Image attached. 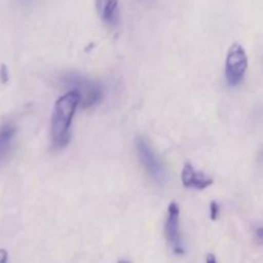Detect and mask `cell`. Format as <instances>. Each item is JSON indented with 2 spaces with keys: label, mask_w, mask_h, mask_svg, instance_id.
Here are the masks:
<instances>
[{
  "label": "cell",
  "mask_w": 263,
  "mask_h": 263,
  "mask_svg": "<svg viewBox=\"0 0 263 263\" xmlns=\"http://www.w3.org/2000/svg\"><path fill=\"white\" fill-rule=\"evenodd\" d=\"M81 103V97L73 90H67L54 103L50 118L51 146L57 151L66 148L71 141V126Z\"/></svg>",
  "instance_id": "6da1fadb"
},
{
  "label": "cell",
  "mask_w": 263,
  "mask_h": 263,
  "mask_svg": "<svg viewBox=\"0 0 263 263\" xmlns=\"http://www.w3.org/2000/svg\"><path fill=\"white\" fill-rule=\"evenodd\" d=\"M61 82L66 90H73L79 92L81 97V103L80 107L82 109H89L94 108L95 105L99 104L104 97V90L103 85L95 80L85 77L79 73H66L61 77Z\"/></svg>",
  "instance_id": "7a4b0ae2"
},
{
  "label": "cell",
  "mask_w": 263,
  "mask_h": 263,
  "mask_svg": "<svg viewBox=\"0 0 263 263\" xmlns=\"http://www.w3.org/2000/svg\"><path fill=\"white\" fill-rule=\"evenodd\" d=\"M248 69V55L246 49L239 43L229 48L225 61V79L229 86L236 87L244 81Z\"/></svg>",
  "instance_id": "3957f363"
},
{
  "label": "cell",
  "mask_w": 263,
  "mask_h": 263,
  "mask_svg": "<svg viewBox=\"0 0 263 263\" xmlns=\"http://www.w3.org/2000/svg\"><path fill=\"white\" fill-rule=\"evenodd\" d=\"M135 146L136 152H138L139 161H140L141 166L145 168L146 174H148L152 179L156 180L157 182H159V184L166 181V168H164L163 163H162V161L159 159V157L156 154V152L152 149L151 144H149L143 136H138L135 140Z\"/></svg>",
  "instance_id": "277c9868"
},
{
  "label": "cell",
  "mask_w": 263,
  "mask_h": 263,
  "mask_svg": "<svg viewBox=\"0 0 263 263\" xmlns=\"http://www.w3.org/2000/svg\"><path fill=\"white\" fill-rule=\"evenodd\" d=\"M164 238L176 256H184L185 247L182 243L181 228H180V207L176 202H171L167 208V217L164 222Z\"/></svg>",
  "instance_id": "5b68a950"
},
{
  "label": "cell",
  "mask_w": 263,
  "mask_h": 263,
  "mask_svg": "<svg viewBox=\"0 0 263 263\" xmlns=\"http://www.w3.org/2000/svg\"><path fill=\"white\" fill-rule=\"evenodd\" d=\"M100 20L108 27L116 28L120 25V0H94Z\"/></svg>",
  "instance_id": "8992f818"
},
{
  "label": "cell",
  "mask_w": 263,
  "mask_h": 263,
  "mask_svg": "<svg viewBox=\"0 0 263 263\" xmlns=\"http://www.w3.org/2000/svg\"><path fill=\"white\" fill-rule=\"evenodd\" d=\"M181 182L187 189L204 190L213 184V179L197 171L190 163H185L181 170Z\"/></svg>",
  "instance_id": "52a82bcc"
},
{
  "label": "cell",
  "mask_w": 263,
  "mask_h": 263,
  "mask_svg": "<svg viewBox=\"0 0 263 263\" xmlns=\"http://www.w3.org/2000/svg\"><path fill=\"white\" fill-rule=\"evenodd\" d=\"M18 127L13 122H4L0 125V163L7 159L14 145L17 138Z\"/></svg>",
  "instance_id": "ba28073f"
},
{
  "label": "cell",
  "mask_w": 263,
  "mask_h": 263,
  "mask_svg": "<svg viewBox=\"0 0 263 263\" xmlns=\"http://www.w3.org/2000/svg\"><path fill=\"white\" fill-rule=\"evenodd\" d=\"M220 212H221V208L220 204H218L216 200H212L210 203V217L212 221H217L218 217H220Z\"/></svg>",
  "instance_id": "9c48e42d"
},
{
  "label": "cell",
  "mask_w": 263,
  "mask_h": 263,
  "mask_svg": "<svg viewBox=\"0 0 263 263\" xmlns=\"http://www.w3.org/2000/svg\"><path fill=\"white\" fill-rule=\"evenodd\" d=\"M10 79L9 69H8V66L5 63H0V82L2 84H8Z\"/></svg>",
  "instance_id": "30bf717a"
},
{
  "label": "cell",
  "mask_w": 263,
  "mask_h": 263,
  "mask_svg": "<svg viewBox=\"0 0 263 263\" xmlns=\"http://www.w3.org/2000/svg\"><path fill=\"white\" fill-rule=\"evenodd\" d=\"M254 235H256L257 241H258V243L263 244V226L256 229V231H254Z\"/></svg>",
  "instance_id": "8fae6325"
},
{
  "label": "cell",
  "mask_w": 263,
  "mask_h": 263,
  "mask_svg": "<svg viewBox=\"0 0 263 263\" xmlns=\"http://www.w3.org/2000/svg\"><path fill=\"white\" fill-rule=\"evenodd\" d=\"M8 259H9V254L5 249H0V263H8Z\"/></svg>",
  "instance_id": "7c38bea8"
},
{
  "label": "cell",
  "mask_w": 263,
  "mask_h": 263,
  "mask_svg": "<svg viewBox=\"0 0 263 263\" xmlns=\"http://www.w3.org/2000/svg\"><path fill=\"white\" fill-rule=\"evenodd\" d=\"M205 263H217V258H216L215 254L208 253L207 256H205Z\"/></svg>",
  "instance_id": "4fadbf2b"
},
{
  "label": "cell",
  "mask_w": 263,
  "mask_h": 263,
  "mask_svg": "<svg viewBox=\"0 0 263 263\" xmlns=\"http://www.w3.org/2000/svg\"><path fill=\"white\" fill-rule=\"evenodd\" d=\"M117 263H133L130 261V259H126V258H122V259H118Z\"/></svg>",
  "instance_id": "5bb4252c"
}]
</instances>
